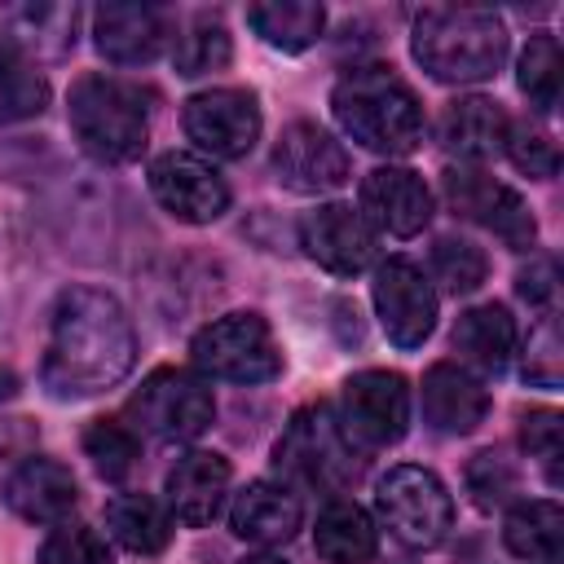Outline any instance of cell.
<instances>
[{"label":"cell","instance_id":"1","mask_svg":"<svg viewBox=\"0 0 564 564\" xmlns=\"http://www.w3.org/2000/svg\"><path fill=\"white\" fill-rule=\"evenodd\" d=\"M137 361L128 308L97 286H66L48 313L40 383L57 401H79L115 388Z\"/></svg>","mask_w":564,"mask_h":564},{"label":"cell","instance_id":"2","mask_svg":"<svg viewBox=\"0 0 564 564\" xmlns=\"http://www.w3.org/2000/svg\"><path fill=\"white\" fill-rule=\"evenodd\" d=\"M507 48V22L480 4H427L410 31V53L436 84H485L502 70Z\"/></svg>","mask_w":564,"mask_h":564},{"label":"cell","instance_id":"3","mask_svg":"<svg viewBox=\"0 0 564 564\" xmlns=\"http://www.w3.org/2000/svg\"><path fill=\"white\" fill-rule=\"evenodd\" d=\"M330 115L370 154L401 159L423 145V106L392 66H352L330 88Z\"/></svg>","mask_w":564,"mask_h":564},{"label":"cell","instance_id":"4","mask_svg":"<svg viewBox=\"0 0 564 564\" xmlns=\"http://www.w3.org/2000/svg\"><path fill=\"white\" fill-rule=\"evenodd\" d=\"M66 123L79 150L97 163H132L150 141V106L145 93L119 75H79L66 93Z\"/></svg>","mask_w":564,"mask_h":564},{"label":"cell","instance_id":"5","mask_svg":"<svg viewBox=\"0 0 564 564\" xmlns=\"http://www.w3.org/2000/svg\"><path fill=\"white\" fill-rule=\"evenodd\" d=\"M273 467H278L291 485H300V489L344 494V489L361 476L366 458H361V449L348 441L339 414H335L326 401H317V405H304V410L291 414L286 432H282L278 445H273Z\"/></svg>","mask_w":564,"mask_h":564},{"label":"cell","instance_id":"6","mask_svg":"<svg viewBox=\"0 0 564 564\" xmlns=\"http://www.w3.org/2000/svg\"><path fill=\"white\" fill-rule=\"evenodd\" d=\"M375 511H379L383 529L410 551H432L454 529V498H449L445 480L419 463H397L379 476Z\"/></svg>","mask_w":564,"mask_h":564},{"label":"cell","instance_id":"7","mask_svg":"<svg viewBox=\"0 0 564 564\" xmlns=\"http://www.w3.org/2000/svg\"><path fill=\"white\" fill-rule=\"evenodd\" d=\"M189 361L207 379L225 383H269L282 375V348L273 339V326L251 308L207 322L189 339Z\"/></svg>","mask_w":564,"mask_h":564},{"label":"cell","instance_id":"8","mask_svg":"<svg viewBox=\"0 0 564 564\" xmlns=\"http://www.w3.org/2000/svg\"><path fill=\"white\" fill-rule=\"evenodd\" d=\"M128 414L154 441H172L176 445V441H194V436H203L212 427L216 397L198 375L176 370V366H159L132 392Z\"/></svg>","mask_w":564,"mask_h":564},{"label":"cell","instance_id":"9","mask_svg":"<svg viewBox=\"0 0 564 564\" xmlns=\"http://www.w3.org/2000/svg\"><path fill=\"white\" fill-rule=\"evenodd\" d=\"M339 423L348 441L366 449H388L410 432V383L397 370H357L344 383Z\"/></svg>","mask_w":564,"mask_h":564},{"label":"cell","instance_id":"10","mask_svg":"<svg viewBox=\"0 0 564 564\" xmlns=\"http://www.w3.org/2000/svg\"><path fill=\"white\" fill-rule=\"evenodd\" d=\"M181 128L212 159H247L264 119L251 88H203L181 106Z\"/></svg>","mask_w":564,"mask_h":564},{"label":"cell","instance_id":"11","mask_svg":"<svg viewBox=\"0 0 564 564\" xmlns=\"http://www.w3.org/2000/svg\"><path fill=\"white\" fill-rule=\"evenodd\" d=\"M441 189H445L449 207H454L463 220L485 225L489 234H498V238H502L507 247H516V251H529V247H533L538 225H533L529 203H524L511 185L494 181L485 167H471V163L445 167V172H441Z\"/></svg>","mask_w":564,"mask_h":564},{"label":"cell","instance_id":"12","mask_svg":"<svg viewBox=\"0 0 564 564\" xmlns=\"http://www.w3.org/2000/svg\"><path fill=\"white\" fill-rule=\"evenodd\" d=\"M370 300H375L383 335L397 348H419L436 330V291L423 278V269L405 256H388L375 264Z\"/></svg>","mask_w":564,"mask_h":564},{"label":"cell","instance_id":"13","mask_svg":"<svg viewBox=\"0 0 564 564\" xmlns=\"http://www.w3.org/2000/svg\"><path fill=\"white\" fill-rule=\"evenodd\" d=\"M300 247L335 278H357L379 260V234L348 203H322L300 220Z\"/></svg>","mask_w":564,"mask_h":564},{"label":"cell","instance_id":"14","mask_svg":"<svg viewBox=\"0 0 564 564\" xmlns=\"http://www.w3.org/2000/svg\"><path fill=\"white\" fill-rule=\"evenodd\" d=\"M150 194L167 216L185 225H212L229 212L225 176L207 159L185 154V150H167L150 163Z\"/></svg>","mask_w":564,"mask_h":564},{"label":"cell","instance_id":"15","mask_svg":"<svg viewBox=\"0 0 564 564\" xmlns=\"http://www.w3.org/2000/svg\"><path fill=\"white\" fill-rule=\"evenodd\" d=\"M176 35V22L163 4L150 0H106L93 9V44L115 66L154 62Z\"/></svg>","mask_w":564,"mask_h":564},{"label":"cell","instance_id":"16","mask_svg":"<svg viewBox=\"0 0 564 564\" xmlns=\"http://www.w3.org/2000/svg\"><path fill=\"white\" fill-rule=\"evenodd\" d=\"M273 176L295 194H330L348 181V150L313 119H291L273 141Z\"/></svg>","mask_w":564,"mask_h":564},{"label":"cell","instance_id":"17","mask_svg":"<svg viewBox=\"0 0 564 564\" xmlns=\"http://www.w3.org/2000/svg\"><path fill=\"white\" fill-rule=\"evenodd\" d=\"M357 212L370 220L375 234L414 238L432 220V189L423 185V176L414 167L388 163V167H375V172L361 176Z\"/></svg>","mask_w":564,"mask_h":564},{"label":"cell","instance_id":"18","mask_svg":"<svg viewBox=\"0 0 564 564\" xmlns=\"http://www.w3.org/2000/svg\"><path fill=\"white\" fill-rule=\"evenodd\" d=\"M423 423L441 436H471L489 414V392L480 375H471L458 361H436L423 375Z\"/></svg>","mask_w":564,"mask_h":564},{"label":"cell","instance_id":"19","mask_svg":"<svg viewBox=\"0 0 564 564\" xmlns=\"http://www.w3.org/2000/svg\"><path fill=\"white\" fill-rule=\"evenodd\" d=\"M229 480H234V467L225 454L216 449H189L172 463L167 480H163V494H167V511L172 520L198 529V524H212L225 494H229Z\"/></svg>","mask_w":564,"mask_h":564},{"label":"cell","instance_id":"20","mask_svg":"<svg viewBox=\"0 0 564 564\" xmlns=\"http://www.w3.org/2000/svg\"><path fill=\"white\" fill-rule=\"evenodd\" d=\"M4 502L26 524H62L75 511V502H79V485H75V476H70L66 463L44 458V454H31L4 480Z\"/></svg>","mask_w":564,"mask_h":564},{"label":"cell","instance_id":"21","mask_svg":"<svg viewBox=\"0 0 564 564\" xmlns=\"http://www.w3.org/2000/svg\"><path fill=\"white\" fill-rule=\"evenodd\" d=\"M507 128H511L507 110H502L494 97H480V93L454 97V101H445L441 115H436V141H441L449 154L467 159L471 167L485 163V159H494V154H502Z\"/></svg>","mask_w":564,"mask_h":564},{"label":"cell","instance_id":"22","mask_svg":"<svg viewBox=\"0 0 564 564\" xmlns=\"http://www.w3.org/2000/svg\"><path fill=\"white\" fill-rule=\"evenodd\" d=\"M79 9L75 4H48V0H22L0 9V44L31 57H62L75 48Z\"/></svg>","mask_w":564,"mask_h":564},{"label":"cell","instance_id":"23","mask_svg":"<svg viewBox=\"0 0 564 564\" xmlns=\"http://www.w3.org/2000/svg\"><path fill=\"white\" fill-rule=\"evenodd\" d=\"M304 524V507L295 498V489L278 485V480H251L247 489L234 494L229 507V529L242 542H260V546H282L300 533Z\"/></svg>","mask_w":564,"mask_h":564},{"label":"cell","instance_id":"24","mask_svg":"<svg viewBox=\"0 0 564 564\" xmlns=\"http://www.w3.org/2000/svg\"><path fill=\"white\" fill-rule=\"evenodd\" d=\"M449 344L458 352V366H467L471 375H502L516 352V317L502 304H476L458 313Z\"/></svg>","mask_w":564,"mask_h":564},{"label":"cell","instance_id":"25","mask_svg":"<svg viewBox=\"0 0 564 564\" xmlns=\"http://www.w3.org/2000/svg\"><path fill=\"white\" fill-rule=\"evenodd\" d=\"M313 546L326 564H370L379 551V533L375 520L352 498H330L317 516Z\"/></svg>","mask_w":564,"mask_h":564},{"label":"cell","instance_id":"26","mask_svg":"<svg viewBox=\"0 0 564 564\" xmlns=\"http://www.w3.org/2000/svg\"><path fill=\"white\" fill-rule=\"evenodd\" d=\"M110 538L132 555H159L172 542V511L150 494H119L106 502Z\"/></svg>","mask_w":564,"mask_h":564},{"label":"cell","instance_id":"27","mask_svg":"<svg viewBox=\"0 0 564 564\" xmlns=\"http://www.w3.org/2000/svg\"><path fill=\"white\" fill-rule=\"evenodd\" d=\"M247 26L282 53H304L308 44L322 40L326 9L313 0H260V4H247Z\"/></svg>","mask_w":564,"mask_h":564},{"label":"cell","instance_id":"28","mask_svg":"<svg viewBox=\"0 0 564 564\" xmlns=\"http://www.w3.org/2000/svg\"><path fill=\"white\" fill-rule=\"evenodd\" d=\"M560 538H564V511L551 498L516 502L502 520V542L516 560H533V564L560 560Z\"/></svg>","mask_w":564,"mask_h":564},{"label":"cell","instance_id":"29","mask_svg":"<svg viewBox=\"0 0 564 564\" xmlns=\"http://www.w3.org/2000/svg\"><path fill=\"white\" fill-rule=\"evenodd\" d=\"M172 66L176 75L194 79V75H212V70H225L229 57H234V44H229V31L216 13H194L176 35H172Z\"/></svg>","mask_w":564,"mask_h":564},{"label":"cell","instance_id":"30","mask_svg":"<svg viewBox=\"0 0 564 564\" xmlns=\"http://www.w3.org/2000/svg\"><path fill=\"white\" fill-rule=\"evenodd\" d=\"M44 106H48V79L40 75V66L0 44V123L35 119Z\"/></svg>","mask_w":564,"mask_h":564},{"label":"cell","instance_id":"31","mask_svg":"<svg viewBox=\"0 0 564 564\" xmlns=\"http://www.w3.org/2000/svg\"><path fill=\"white\" fill-rule=\"evenodd\" d=\"M560 40L551 35V31H538V35H529V44H524V53H520V70H516V84H520V93L529 97V106L533 110H542V115H551L555 106H560Z\"/></svg>","mask_w":564,"mask_h":564},{"label":"cell","instance_id":"32","mask_svg":"<svg viewBox=\"0 0 564 564\" xmlns=\"http://www.w3.org/2000/svg\"><path fill=\"white\" fill-rule=\"evenodd\" d=\"M427 269H432V278H436L449 295H471V291L485 282L489 260H485V251H480L476 242H467V238H436V242H432V256H427Z\"/></svg>","mask_w":564,"mask_h":564},{"label":"cell","instance_id":"33","mask_svg":"<svg viewBox=\"0 0 564 564\" xmlns=\"http://www.w3.org/2000/svg\"><path fill=\"white\" fill-rule=\"evenodd\" d=\"M84 454L101 480H123L137 467V436L115 419H97L84 427Z\"/></svg>","mask_w":564,"mask_h":564},{"label":"cell","instance_id":"34","mask_svg":"<svg viewBox=\"0 0 564 564\" xmlns=\"http://www.w3.org/2000/svg\"><path fill=\"white\" fill-rule=\"evenodd\" d=\"M520 375H524V383L560 388V379H564V344H560V317L555 313H542L538 326L529 330L524 352H520Z\"/></svg>","mask_w":564,"mask_h":564},{"label":"cell","instance_id":"35","mask_svg":"<svg viewBox=\"0 0 564 564\" xmlns=\"http://www.w3.org/2000/svg\"><path fill=\"white\" fill-rule=\"evenodd\" d=\"M463 480H467V494H471V502H476L480 511H498V507H507V502L516 498V489H520V471H516V463L502 458V454H494V449L476 454V458L467 463Z\"/></svg>","mask_w":564,"mask_h":564},{"label":"cell","instance_id":"36","mask_svg":"<svg viewBox=\"0 0 564 564\" xmlns=\"http://www.w3.org/2000/svg\"><path fill=\"white\" fill-rule=\"evenodd\" d=\"M502 154L516 163V172H524L533 181H551L560 172V150H555L551 132L542 123H529V119H520V123L507 128Z\"/></svg>","mask_w":564,"mask_h":564},{"label":"cell","instance_id":"37","mask_svg":"<svg viewBox=\"0 0 564 564\" xmlns=\"http://www.w3.org/2000/svg\"><path fill=\"white\" fill-rule=\"evenodd\" d=\"M40 564H115L106 538L88 524H57L44 546H40Z\"/></svg>","mask_w":564,"mask_h":564},{"label":"cell","instance_id":"38","mask_svg":"<svg viewBox=\"0 0 564 564\" xmlns=\"http://www.w3.org/2000/svg\"><path fill=\"white\" fill-rule=\"evenodd\" d=\"M520 445L529 449V458L542 463L546 485H560V414H555V410H533V414H524Z\"/></svg>","mask_w":564,"mask_h":564},{"label":"cell","instance_id":"39","mask_svg":"<svg viewBox=\"0 0 564 564\" xmlns=\"http://www.w3.org/2000/svg\"><path fill=\"white\" fill-rule=\"evenodd\" d=\"M516 291H520L533 308L555 313V291H560V269H555V260H551V256L529 260V269L516 273Z\"/></svg>","mask_w":564,"mask_h":564},{"label":"cell","instance_id":"40","mask_svg":"<svg viewBox=\"0 0 564 564\" xmlns=\"http://www.w3.org/2000/svg\"><path fill=\"white\" fill-rule=\"evenodd\" d=\"M35 449V427L26 419H0V476L9 480Z\"/></svg>","mask_w":564,"mask_h":564},{"label":"cell","instance_id":"41","mask_svg":"<svg viewBox=\"0 0 564 564\" xmlns=\"http://www.w3.org/2000/svg\"><path fill=\"white\" fill-rule=\"evenodd\" d=\"M9 397H18V375L9 366H0V401H9Z\"/></svg>","mask_w":564,"mask_h":564},{"label":"cell","instance_id":"42","mask_svg":"<svg viewBox=\"0 0 564 564\" xmlns=\"http://www.w3.org/2000/svg\"><path fill=\"white\" fill-rule=\"evenodd\" d=\"M238 564H286L282 555H269V551H260V555H247V560H238Z\"/></svg>","mask_w":564,"mask_h":564},{"label":"cell","instance_id":"43","mask_svg":"<svg viewBox=\"0 0 564 564\" xmlns=\"http://www.w3.org/2000/svg\"><path fill=\"white\" fill-rule=\"evenodd\" d=\"M546 564H560V560H546Z\"/></svg>","mask_w":564,"mask_h":564}]
</instances>
